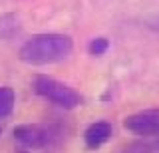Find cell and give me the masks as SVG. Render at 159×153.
I'll return each instance as SVG.
<instances>
[{
	"label": "cell",
	"instance_id": "52a82bcc",
	"mask_svg": "<svg viewBox=\"0 0 159 153\" xmlns=\"http://www.w3.org/2000/svg\"><path fill=\"white\" fill-rule=\"evenodd\" d=\"M16 106V93L10 86H0V119H6L12 115Z\"/></svg>",
	"mask_w": 159,
	"mask_h": 153
},
{
	"label": "cell",
	"instance_id": "6da1fadb",
	"mask_svg": "<svg viewBox=\"0 0 159 153\" xmlns=\"http://www.w3.org/2000/svg\"><path fill=\"white\" fill-rule=\"evenodd\" d=\"M74 52V40L68 34L58 32H42L30 36L20 46L18 58L28 66H48L66 60Z\"/></svg>",
	"mask_w": 159,
	"mask_h": 153
},
{
	"label": "cell",
	"instance_id": "277c9868",
	"mask_svg": "<svg viewBox=\"0 0 159 153\" xmlns=\"http://www.w3.org/2000/svg\"><path fill=\"white\" fill-rule=\"evenodd\" d=\"M123 127L139 137H157L159 135V107L141 110L123 119Z\"/></svg>",
	"mask_w": 159,
	"mask_h": 153
},
{
	"label": "cell",
	"instance_id": "3957f363",
	"mask_svg": "<svg viewBox=\"0 0 159 153\" xmlns=\"http://www.w3.org/2000/svg\"><path fill=\"white\" fill-rule=\"evenodd\" d=\"M14 141L28 149H46L62 137V127L56 123H22L12 129Z\"/></svg>",
	"mask_w": 159,
	"mask_h": 153
},
{
	"label": "cell",
	"instance_id": "8992f818",
	"mask_svg": "<svg viewBox=\"0 0 159 153\" xmlns=\"http://www.w3.org/2000/svg\"><path fill=\"white\" fill-rule=\"evenodd\" d=\"M121 153H159V135L157 137H143V139L131 141L123 147Z\"/></svg>",
	"mask_w": 159,
	"mask_h": 153
},
{
	"label": "cell",
	"instance_id": "8fae6325",
	"mask_svg": "<svg viewBox=\"0 0 159 153\" xmlns=\"http://www.w3.org/2000/svg\"><path fill=\"white\" fill-rule=\"evenodd\" d=\"M0 135H2V127H0Z\"/></svg>",
	"mask_w": 159,
	"mask_h": 153
},
{
	"label": "cell",
	"instance_id": "7a4b0ae2",
	"mask_svg": "<svg viewBox=\"0 0 159 153\" xmlns=\"http://www.w3.org/2000/svg\"><path fill=\"white\" fill-rule=\"evenodd\" d=\"M32 92L36 93V96L44 97V100H48L50 103H54L56 107H62V110H76L84 101V97L80 96V92H76L72 86L56 80V78L44 76V74L34 76Z\"/></svg>",
	"mask_w": 159,
	"mask_h": 153
},
{
	"label": "cell",
	"instance_id": "30bf717a",
	"mask_svg": "<svg viewBox=\"0 0 159 153\" xmlns=\"http://www.w3.org/2000/svg\"><path fill=\"white\" fill-rule=\"evenodd\" d=\"M16 153H30V149H28V147H24V145H18L16 147Z\"/></svg>",
	"mask_w": 159,
	"mask_h": 153
},
{
	"label": "cell",
	"instance_id": "ba28073f",
	"mask_svg": "<svg viewBox=\"0 0 159 153\" xmlns=\"http://www.w3.org/2000/svg\"><path fill=\"white\" fill-rule=\"evenodd\" d=\"M18 32V24H16V18L14 14H4L0 18V38H12L14 34Z\"/></svg>",
	"mask_w": 159,
	"mask_h": 153
},
{
	"label": "cell",
	"instance_id": "9c48e42d",
	"mask_svg": "<svg viewBox=\"0 0 159 153\" xmlns=\"http://www.w3.org/2000/svg\"><path fill=\"white\" fill-rule=\"evenodd\" d=\"M109 50V40L106 36H98V38H92L88 44V54L89 56H93V58H99V56H103Z\"/></svg>",
	"mask_w": 159,
	"mask_h": 153
},
{
	"label": "cell",
	"instance_id": "5b68a950",
	"mask_svg": "<svg viewBox=\"0 0 159 153\" xmlns=\"http://www.w3.org/2000/svg\"><path fill=\"white\" fill-rule=\"evenodd\" d=\"M111 137H113V125L106 119L93 121L84 129V143H86V149H89V151H98Z\"/></svg>",
	"mask_w": 159,
	"mask_h": 153
}]
</instances>
